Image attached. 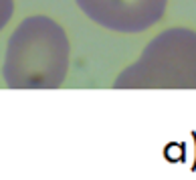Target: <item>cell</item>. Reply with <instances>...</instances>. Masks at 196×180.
Returning a JSON list of instances; mask_svg holds the SVG:
<instances>
[{"instance_id":"4","label":"cell","mask_w":196,"mask_h":180,"mask_svg":"<svg viewBox=\"0 0 196 180\" xmlns=\"http://www.w3.org/2000/svg\"><path fill=\"white\" fill-rule=\"evenodd\" d=\"M14 14V0H0V31L10 22Z\"/></svg>"},{"instance_id":"3","label":"cell","mask_w":196,"mask_h":180,"mask_svg":"<svg viewBox=\"0 0 196 180\" xmlns=\"http://www.w3.org/2000/svg\"><path fill=\"white\" fill-rule=\"evenodd\" d=\"M79 10L95 24L113 32L135 35L158 24L168 0H75Z\"/></svg>"},{"instance_id":"1","label":"cell","mask_w":196,"mask_h":180,"mask_svg":"<svg viewBox=\"0 0 196 180\" xmlns=\"http://www.w3.org/2000/svg\"><path fill=\"white\" fill-rule=\"evenodd\" d=\"M71 65L65 28L47 14L27 16L6 42L2 79L10 89H59Z\"/></svg>"},{"instance_id":"2","label":"cell","mask_w":196,"mask_h":180,"mask_svg":"<svg viewBox=\"0 0 196 180\" xmlns=\"http://www.w3.org/2000/svg\"><path fill=\"white\" fill-rule=\"evenodd\" d=\"M115 89H196V31L172 27L156 35L113 81Z\"/></svg>"}]
</instances>
